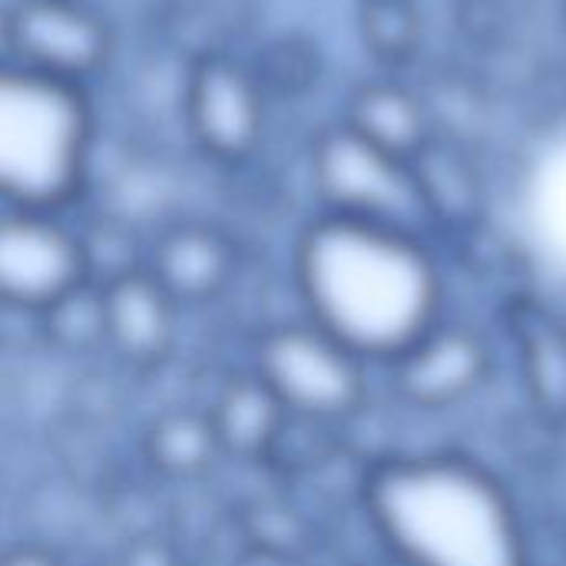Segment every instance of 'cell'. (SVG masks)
<instances>
[{
	"instance_id": "cell-1",
	"label": "cell",
	"mask_w": 566,
	"mask_h": 566,
	"mask_svg": "<svg viewBox=\"0 0 566 566\" xmlns=\"http://www.w3.org/2000/svg\"><path fill=\"white\" fill-rule=\"evenodd\" d=\"M305 318L361 361H398L438 325L441 279L408 229L322 212L295 245Z\"/></svg>"
},
{
	"instance_id": "cell-2",
	"label": "cell",
	"mask_w": 566,
	"mask_h": 566,
	"mask_svg": "<svg viewBox=\"0 0 566 566\" xmlns=\"http://www.w3.org/2000/svg\"><path fill=\"white\" fill-rule=\"evenodd\" d=\"M368 514L408 566H527L511 494L464 458H395L368 478Z\"/></svg>"
},
{
	"instance_id": "cell-3",
	"label": "cell",
	"mask_w": 566,
	"mask_h": 566,
	"mask_svg": "<svg viewBox=\"0 0 566 566\" xmlns=\"http://www.w3.org/2000/svg\"><path fill=\"white\" fill-rule=\"evenodd\" d=\"M93 106L83 86L0 60V206L63 212L86 182Z\"/></svg>"
},
{
	"instance_id": "cell-4",
	"label": "cell",
	"mask_w": 566,
	"mask_h": 566,
	"mask_svg": "<svg viewBox=\"0 0 566 566\" xmlns=\"http://www.w3.org/2000/svg\"><path fill=\"white\" fill-rule=\"evenodd\" d=\"M252 375L285 415L312 421L348 418L365 398V361L308 318L265 332Z\"/></svg>"
},
{
	"instance_id": "cell-5",
	"label": "cell",
	"mask_w": 566,
	"mask_h": 566,
	"mask_svg": "<svg viewBox=\"0 0 566 566\" xmlns=\"http://www.w3.org/2000/svg\"><path fill=\"white\" fill-rule=\"evenodd\" d=\"M315 189L325 212L408 229L424 212V196L408 159L375 146L352 126L322 136L312 159Z\"/></svg>"
},
{
	"instance_id": "cell-6",
	"label": "cell",
	"mask_w": 566,
	"mask_h": 566,
	"mask_svg": "<svg viewBox=\"0 0 566 566\" xmlns=\"http://www.w3.org/2000/svg\"><path fill=\"white\" fill-rule=\"evenodd\" d=\"M83 282L86 245L63 212L0 206V305L40 315Z\"/></svg>"
},
{
	"instance_id": "cell-7",
	"label": "cell",
	"mask_w": 566,
	"mask_h": 566,
	"mask_svg": "<svg viewBox=\"0 0 566 566\" xmlns=\"http://www.w3.org/2000/svg\"><path fill=\"white\" fill-rule=\"evenodd\" d=\"M0 33L7 60L83 90L113 53L109 23L86 0H13Z\"/></svg>"
},
{
	"instance_id": "cell-8",
	"label": "cell",
	"mask_w": 566,
	"mask_h": 566,
	"mask_svg": "<svg viewBox=\"0 0 566 566\" xmlns=\"http://www.w3.org/2000/svg\"><path fill=\"white\" fill-rule=\"evenodd\" d=\"M182 113L196 146L216 163L249 159L265 133L259 80L229 56H206L189 70Z\"/></svg>"
},
{
	"instance_id": "cell-9",
	"label": "cell",
	"mask_w": 566,
	"mask_h": 566,
	"mask_svg": "<svg viewBox=\"0 0 566 566\" xmlns=\"http://www.w3.org/2000/svg\"><path fill=\"white\" fill-rule=\"evenodd\" d=\"M106 345L136 365H153L176 342L179 302L153 279L146 265L99 282Z\"/></svg>"
},
{
	"instance_id": "cell-10",
	"label": "cell",
	"mask_w": 566,
	"mask_h": 566,
	"mask_svg": "<svg viewBox=\"0 0 566 566\" xmlns=\"http://www.w3.org/2000/svg\"><path fill=\"white\" fill-rule=\"evenodd\" d=\"M488 371L484 345L464 328L434 325L395 361L398 391L418 408H448L468 398Z\"/></svg>"
},
{
	"instance_id": "cell-11",
	"label": "cell",
	"mask_w": 566,
	"mask_h": 566,
	"mask_svg": "<svg viewBox=\"0 0 566 566\" xmlns=\"http://www.w3.org/2000/svg\"><path fill=\"white\" fill-rule=\"evenodd\" d=\"M143 265L182 305V302L216 298L232 279L235 255L219 229L199 222H179L156 235Z\"/></svg>"
},
{
	"instance_id": "cell-12",
	"label": "cell",
	"mask_w": 566,
	"mask_h": 566,
	"mask_svg": "<svg viewBox=\"0 0 566 566\" xmlns=\"http://www.w3.org/2000/svg\"><path fill=\"white\" fill-rule=\"evenodd\" d=\"M282 418H285L282 405L269 395V388L255 375L232 381L219 395L216 408L209 411L219 448L235 454H262L275 441Z\"/></svg>"
},
{
	"instance_id": "cell-13",
	"label": "cell",
	"mask_w": 566,
	"mask_h": 566,
	"mask_svg": "<svg viewBox=\"0 0 566 566\" xmlns=\"http://www.w3.org/2000/svg\"><path fill=\"white\" fill-rule=\"evenodd\" d=\"M345 126H352L355 133H361L365 139H371L375 146H381L401 159H411V153L421 143V133H424L415 99L391 86H371V90L358 93Z\"/></svg>"
},
{
	"instance_id": "cell-14",
	"label": "cell",
	"mask_w": 566,
	"mask_h": 566,
	"mask_svg": "<svg viewBox=\"0 0 566 566\" xmlns=\"http://www.w3.org/2000/svg\"><path fill=\"white\" fill-rule=\"evenodd\" d=\"M219 438L209 421V415H166L149 431V454L153 461L169 474H196L209 468V461L219 454Z\"/></svg>"
},
{
	"instance_id": "cell-15",
	"label": "cell",
	"mask_w": 566,
	"mask_h": 566,
	"mask_svg": "<svg viewBox=\"0 0 566 566\" xmlns=\"http://www.w3.org/2000/svg\"><path fill=\"white\" fill-rule=\"evenodd\" d=\"M36 318L46 338L63 352H93L96 345H106L103 292H99V282L93 279L66 292L63 298H56Z\"/></svg>"
},
{
	"instance_id": "cell-16",
	"label": "cell",
	"mask_w": 566,
	"mask_h": 566,
	"mask_svg": "<svg viewBox=\"0 0 566 566\" xmlns=\"http://www.w3.org/2000/svg\"><path fill=\"white\" fill-rule=\"evenodd\" d=\"M531 385L544 408H566V342L557 335H541L527 348Z\"/></svg>"
},
{
	"instance_id": "cell-17",
	"label": "cell",
	"mask_w": 566,
	"mask_h": 566,
	"mask_svg": "<svg viewBox=\"0 0 566 566\" xmlns=\"http://www.w3.org/2000/svg\"><path fill=\"white\" fill-rule=\"evenodd\" d=\"M0 566H60V560L40 547H17L0 557Z\"/></svg>"
}]
</instances>
